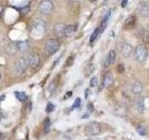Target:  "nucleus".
<instances>
[{
    "label": "nucleus",
    "instance_id": "obj_1",
    "mask_svg": "<svg viewBox=\"0 0 149 140\" xmlns=\"http://www.w3.org/2000/svg\"><path fill=\"white\" fill-rule=\"evenodd\" d=\"M46 31V23L44 21L40 19H36L34 22V24L32 25V35L35 37L43 36Z\"/></svg>",
    "mask_w": 149,
    "mask_h": 140
},
{
    "label": "nucleus",
    "instance_id": "obj_2",
    "mask_svg": "<svg viewBox=\"0 0 149 140\" xmlns=\"http://www.w3.org/2000/svg\"><path fill=\"white\" fill-rule=\"evenodd\" d=\"M102 132L101 124L96 121H92L90 123L85 127V134L88 136H96V135L100 134Z\"/></svg>",
    "mask_w": 149,
    "mask_h": 140
},
{
    "label": "nucleus",
    "instance_id": "obj_3",
    "mask_svg": "<svg viewBox=\"0 0 149 140\" xmlns=\"http://www.w3.org/2000/svg\"><path fill=\"white\" fill-rule=\"evenodd\" d=\"M134 57L139 63H143L147 58V49L143 44H139L134 50Z\"/></svg>",
    "mask_w": 149,
    "mask_h": 140
},
{
    "label": "nucleus",
    "instance_id": "obj_4",
    "mask_svg": "<svg viewBox=\"0 0 149 140\" xmlns=\"http://www.w3.org/2000/svg\"><path fill=\"white\" fill-rule=\"evenodd\" d=\"M60 48V42L56 38H51L46 41L45 50L48 54H54Z\"/></svg>",
    "mask_w": 149,
    "mask_h": 140
},
{
    "label": "nucleus",
    "instance_id": "obj_5",
    "mask_svg": "<svg viewBox=\"0 0 149 140\" xmlns=\"http://www.w3.org/2000/svg\"><path fill=\"white\" fill-rule=\"evenodd\" d=\"M28 67V63H27V59L25 58H20L16 61L15 65H14V69H15V72L18 75H22L26 72Z\"/></svg>",
    "mask_w": 149,
    "mask_h": 140
},
{
    "label": "nucleus",
    "instance_id": "obj_6",
    "mask_svg": "<svg viewBox=\"0 0 149 140\" xmlns=\"http://www.w3.org/2000/svg\"><path fill=\"white\" fill-rule=\"evenodd\" d=\"M118 50L123 57L130 58L133 52V48L132 45L127 43V42H121L118 45Z\"/></svg>",
    "mask_w": 149,
    "mask_h": 140
},
{
    "label": "nucleus",
    "instance_id": "obj_7",
    "mask_svg": "<svg viewBox=\"0 0 149 140\" xmlns=\"http://www.w3.org/2000/svg\"><path fill=\"white\" fill-rule=\"evenodd\" d=\"M38 9L42 14H49L53 9V3L49 0H43L38 5Z\"/></svg>",
    "mask_w": 149,
    "mask_h": 140
},
{
    "label": "nucleus",
    "instance_id": "obj_8",
    "mask_svg": "<svg viewBox=\"0 0 149 140\" xmlns=\"http://www.w3.org/2000/svg\"><path fill=\"white\" fill-rule=\"evenodd\" d=\"M28 65H30L32 68H36L40 64V56L37 52H31L27 58Z\"/></svg>",
    "mask_w": 149,
    "mask_h": 140
},
{
    "label": "nucleus",
    "instance_id": "obj_9",
    "mask_svg": "<svg viewBox=\"0 0 149 140\" xmlns=\"http://www.w3.org/2000/svg\"><path fill=\"white\" fill-rule=\"evenodd\" d=\"M137 11L139 13V15L142 17L149 16V2L146 1L140 2L137 6Z\"/></svg>",
    "mask_w": 149,
    "mask_h": 140
},
{
    "label": "nucleus",
    "instance_id": "obj_10",
    "mask_svg": "<svg viewBox=\"0 0 149 140\" xmlns=\"http://www.w3.org/2000/svg\"><path fill=\"white\" fill-rule=\"evenodd\" d=\"M114 84V76L110 71L106 72L104 76V79H102V86L104 88L108 89L113 86Z\"/></svg>",
    "mask_w": 149,
    "mask_h": 140
},
{
    "label": "nucleus",
    "instance_id": "obj_11",
    "mask_svg": "<svg viewBox=\"0 0 149 140\" xmlns=\"http://www.w3.org/2000/svg\"><path fill=\"white\" fill-rule=\"evenodd\" d=\"M144 97L143 96H138L134 101V107L139 113L143 112L144 108H146V101H144Z\"/></svg>",
    "mask_w": 149,
    "mask_h": 140
},
{
    "label": "nucleus",
    "instance_id": "obj_12",
    "mask_svg": "<svg viewBox=\"0 0 149 140\" xmlns=\"http://www.w3.org/2000/svg\"><path fill=\"white\" fill-rule=\"evenodd\" d=\"M16 47L18 50H20L21 52H25L30 48V43L28 40H22V41H19L17 42Z\"/></svg>",
    "mask_w": 149,
    "mask_h": 140
},
{
    "label": "nucleus",
    "instance_id": "obj_13",
    "mask_svg": "<svg viewBox=\"0 0 149 140\" xmlns=\"http://www.w3.org/2000/svg\"><path fill=\"white\" fill-rule=\"evenodd\" d=\"M143 91V84L140 82V81H135L132 86V92L134 95H138L140 96L141 92Z\"/></svg>",
    "mask_w": 149,
    "mask_h": 140
},
{
    "label": "nucleus",
    "instance_id": "obj_14",
    "mask_svg": "<svg viewBox=\"0 0 149 140\" xmlns=\"http://www.w3.org/2000/svg\"><path fill=\"white\" fill-rule=\"evenodd\" d=\"M135 22H136V18H135V16L130 15L124 22V27L126 29H132L135 25Z\"/></svg>",
    "mask_w": 149,
    "mask_h": 140
},
{
    "label": "nucleus",
    "instance_id": "obj_15",
    "mask_svg": "<svg viewBox=\"0 0 149 140\" xmlns=\"http://www.w3.org/2000/svg\"><path fill=\"white\" fill-rule=\"evenodd\" d=\"M115 61H116V52H115V50H110L109 53L107 54V56H106L104 66L107 67L109 64H113L115 63Z\"/></svg>",
    "mask_w": 149,
    "mask_h": 140
},
{
    "label": "nucleus",
    "instance_id": "obj_16",
    "mask_svg": "<svg viewBox=\"0 0 149 140\" xmlns=\"http://www.w3.org/2000/svg\"><path fill=\"white\" fill-rule=\"evenodd\" d=\"M77 31V26L76 25H67L65 26L63 30V36H73Z\"/></svg>",
    "mask_w": 149,
    "mask_h": 140
},
{
    "label": "nucleus",
    "instance_id": "obj_17",
    "mask_svg": "<svg viewBox=\"0 0 149 140\" xmlns=\"http://www.w3.org/2000/svg\"><path fill=\"white\" fill-rule=\"evenodd\" d=\"M65 28V25L63 23H58L54 27V33L56 36H63V30Z\"/></svg>",
    "mask_w": 149,
    "mask_h": 140
},
{
    "label": "nucleus",
    "instance_id": "obj_18",
    "mask_svg": "<svg viewBox=\"0 0 149 140\" xmlns=\"http://www.w3.org/2000/svg\"><path fill=\"white\" fill-rule=\"evenodd\" d=\"M140 37L144 43H149V30L143 29L140 32Z\"/></svg>",
    "mask_w": 149,
    "mask_h": 140
},
{
    "label": "nucleus",
    "instance_id": "obj_19",
    "mask_svg": "<svg viewBox=\"0 0 149 140\" xmlns=\"http://www.w3.org/2000/svg\"><path fill=\"white\" fill-rule=\"evenodd\" d=\"M15 96L17 99L21 102H25L27 100V95L25 94V92H16Z\"/></svg>",
    "mask_w": 149,
    "mask_h": 140
},
{
    "label": "nucleus",
    "instance_id": "obj_20",
    "mask_svg": "<svg viewBox=\"0 0 149 140\" xmlns=\"http://www.w3.org/2000/svg\"><path fill=\"white\" fill-rule=\"evenodd\" d=\"M44 131L45 134H48L50 131V120L49 118H46L44 121Z\"/></svg>",
    "mask_w": 149,
    "mask_h": 140
},
{
    "label": "nucleus",
    "instance_id": "obj_21",
    "mask_svg": "<svg viewBox=\"0 0 149 140\" xmlns=\"http://www.w3.org/2000/svg\"><path fill=\"white\" fill-rule=\"evenodd\" d=\"M100 33H101V32H100V29H99V28H96V29H95L94 31H93L92 35H91V43L97 38L98 36L100 35Z\"/></svg>",
    "mask_w": 149,
    "mask_h": 140
},
{
    "label": "nucleus",
    "instance_id": "obj_22",
    "mask_svg": "<svg viewBox=\"0 0 149 140\" xmlns=\"http://www.w3.org/2000/svg\"><path fill=\"white\" fill-rule=\"evenodd\" d=\"M56 88H57V83H56V81L55 80L51 81L50 84H49V92H53Z\"/></svg>",
    "mask_w": 149,
    "mask_h": 140
},
{
    "label": "nucleus",
    "instance_id": "obj_23",
    "mask_svg": "<svg viewBox=\"0 0 149 140\" xmlns=\"http://www.w3.org/2000/svg\"><path fill=\"white\" fill-rule=\"evenodd\" d=\"M80 105H81V99H80V98H78V97H77V99L74 100V104H73V106H72V109L77 108V107L80 106Z\"/></svg>",
    "mask_w": 149,
    "mask_h": 140
},
{
    "label": "nucleus",
    "instance_id": "obj_24",
    "mask_svg": "<svg viewBox=\"0 0 149 140\" xmlns=\"http://www.w3.org/2000/svg\"><path fill=\"white\" fill-rule=\"evenodd\" d=\"M55 108V106L52 104V103H48V105H47V107H46V111L48 112V113H50V112H52Z\"/></svg>",
    "mask_w": 149,
    "mask_h": 140
},
{
    "label": "nucleus",
    "instance_id": "obj_25",
    "mask_svg": "<svg viewBox=\"0 0 149 140\" xmlns=\"http://www.w3.org/2000/svg\"><path fill=\"white\" fill-rule=\"evenodd\" d=\"M137 132L139 134H141V135H144L146 134V128L143 127V125H139L138 127H137Z\"/></svg>",
    "mask_w": 149,
    "mask_h": 140
},
{
    "label": "nucleus",
    "instance_id": "obj_26",
    "mask_svg": "<svg viewBox=\"0 0 149 140\" xmlns=\"http://www.w3.org/2000/svg\"><path fill=\"white\" fill-rule=\"evenodd\" d=\"M90 85H91V87H96L98 85V78H97V77H93V78H91Z\"/></svg>",
    "mask_w": 149,
    "mask_h": 140
},
{
    "label": "nucleus",
    "instance_id": "obj_27",
    "mask_svg": "<svg viewBox=\"0 0 149 140\" xmlns=\"http://www.w3.org/2000/svg\"><path fill=\"white\" fill-rule=\"evenodd\" d=\"M110 16H111V9H109V10L106 11V13L104 14V19H102V21L108 22V19L110 18Z\"/></svg>",
    "mask_w": 149,
    "mask_h": 140
},
{
    "label": "nucleus",
    "instance_id": "obj_28",
    "mask_svg": "<svg viewBox=\"0 0 149 140\" xmlns=\"http://www.w3.org/2000/svg\"><path fill=\"white\" fill-rule=\"evenodd\" d=\"M74 56H70V57L67 59V61H66V65L67 66H69V65H71V64H73V62H74Z\"/></svg>",
    "mask_w": 149,
    "mask_h": 140
},
{
    "label": "nucleus",
    "instance_id": "obj_29",
    "mask_svg": "<svg viewBox=\"0 0 149 140\" xmlns=\"http://www.w3.org/2000/svg\"><path fill=\"white\" fill-rule=\"evenodd\" d=\"M118 70L119 73H123L125 71V68H124V64H119L118 66Z\"/></svg>",
    "mask_w": 149,
    "mask_h": 140
},
{
    "label": "nucleus",
    "instance_id": "obj_30",
    "mask_svg": "<svg viewBox=\"0 0 149 140\" xmlns=\"http://www.w3.org/2000/svg\"><path fill=\"white\" fill-rule=\"evenodd\" d=\"M88 109L90 112L94 110V107H93V105L91 104V103H88Z\"/></svg>",
    "mask_w": 149,
    "mask_h": 140
},
{
    "label": "nucleus",
    "instance_id": "obj_31",
    "mask_svg": "<svg viewBox=\"0 0 149 140\" xmlns=\"http://www.w3.org/2000/svg\"><path fill=\"white\" fill-rule=\"evenodd\" d=\"M72 95H73V92H67L66 94L63 96V99H67V98H69L70 96H72Z\"/></svg>",
    "mask_w": 149,
    "mask_h": 140
},
{
    "label": "nucleus",
    "instance_id": "obj_32",
    "mask_svg": "<svg viewBox=\"0 0 149 140\" xmlns=\"http://www.w3.org/2000/svg\"><path fill=\"white\" fill-rule=\"evenodd\" d=\"M90 93H91V90H90V89H87V90L85 91V98H88Z\"/></svg>",
    "mask_w": 149,
    "mask_h": 140
},
{
    "label": "nucleus",
    "instance_id": "obj_33",
    "mask_svg": "<svg viewBox=\"0 0 149 140\" xmlns=\"http://www.w3.org/2000/svg\"><path fill=\"white\" fill-rule=\"evenodd\" d=\"M127 4H128L127 0H123V1L121 2V6H122V8H125L126 6H127Z\"/></svg>",
    "mask_w": 149,
    "mask_h": 140
},
{
    "label": "nucleus",
    "instance_id": "obj_34",
    "mask_svg": "<svg viewBox=\"0 0 149 140\" xmlns=\"http://www.w3.org/2000/svg\"><path fill=\"white\" fill-rule=\"evenodd\" d=\"M2 11H3V7H2V4L0 3V14H1Z\"/></svg>",
    "mask_w": 149,
    "mask_h": 140
},
{
    "label": "nucleus",
    "instance_id": "obj_35",
    "mask_svg": "<svg viewBox=\"0 0 149 140\" xmlns=\"http://www.w3.org/2000/svg\"><path fill=\"white\" fill-rule=\"evenodd\" d=\"M88 114H87V115L85 114V115H83V116H82V119H85V118H88Z\"/></svg>",
    "mask_w": 149,
    "mask_h": 140
},
{
    "label": "nucleus",
    "instance_id": "obj_36",
    "mask_svg": "<svg viewBox=\"0 0 149 140\" xmlns=\"http://www.w3.org/2000/svg\"><path fill=\"white\" fill-rule=\"evenodd\" d=\"M2 138H3V134L0 133V140H2Z\"/></svg>",
    "mask_w": 149,
    "mask_h": 140
},
{
    "label": "nucleus",
    "instance_id": "obj_37",
    "mask_svg": "<svg viewBox=\"0 0 149 140\" xmlns=\"http://www.w3.org/2000/svg\"><path fill=\"white\" fill-rule=\"evenodd\" d=\"M0 79H1V74H0Z\"/></svg>",
    "mask_w": 149,
    "mask_h": 140
}]
</instances>
